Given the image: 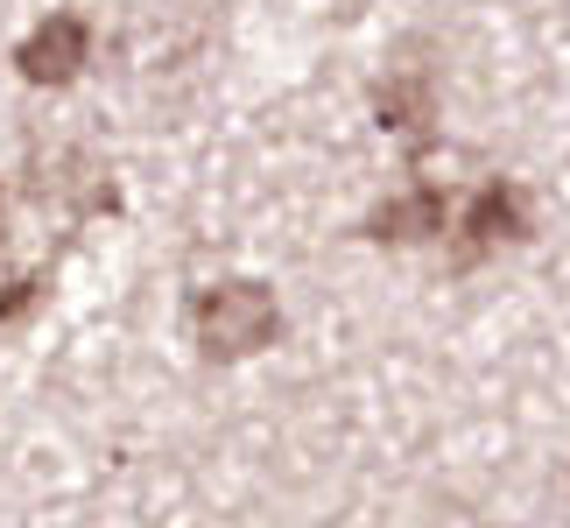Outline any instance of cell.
I'll return each mask as SVG.
<instances>
[{"label": "cell", "instance_id": "obj_1", "mask_svg": "<svg viewBox=\"0 0 570 528\" xmlns=\"http://www.w3.org/2000/svg\"><path fill=\"white\" fill-rule=\"evenodd\" d=\"M190 339L205 360H254L282 339V303L261 282H212L190 296Z\"/></svg>", "mask_w": 570, "mask_h": 528}, {"label": "cell", "instance_id": "obj_2", "mask_svg": "<svg viewBox=\"0 0 570 528\" xmlns=\"http://www.w3.org/2000/svg\"><path fill=\"white\" fill-rule=\"evenodd\" d=\"M374 120L409 148V156H430V141H436V85H430L423 63L387 71V85L374 92Z\"/></svg>", "mask_w": 570, "mask_h": 528}, {"label": "cell", "instance_id": "obj_3", "mask_svg": "<svg viewBox=\"0 0 570 528\" xmlns=\"http://www.w3.org/2000/svg\"><path fill=\"white\" fill-rule=\"evenodd\" d=\"M458 239H465V261L529 239V205H521V190L508 184V176H493V184H479L465 197V212H458Z\"/></svg>", "mask_w": 570, "mask_h": 528}, {"label": "cell", "instance_id": "obj_4", "mask_svg": "<svg viewBox=\"0 0 570 528\" xmlns=\"http://www.w3.org/2000/svg\"><path fill=\"white\" fill-rule=\"evenodd\" d=\"M85 57H92V29H85V14H50L14 50V71L29 85H71L85 71Z\"/></svg>", "mask_w": 570, "mask_h": 528}, {"label": "cell", "instance_id": "obj_5", "mask_svg": "<svg viewBox=\"0 0 570 528\" xmlns=\"http://www.w3.org/2000/svg\"><path fill=\"white\" fill-rule=\"evenodd\" d=\"M451 226V197L436 184H415L402 197H387V205L366 212V239H381V247H415V239H444Z\"/></svg>", "mask_w": 570, "mask_h": 528}, {"label": "cell", "instance_id": "obj_6", "mask_svg": "<svg viewBox=\"0 0 570 528\" xmlns=\"http://www.w3.org/2000/svg\"><path fill=\"white\" fill-rule=\"evenodd\" d=\"M0 205H8V197H0Z\"/></svg>", "mask_w": 570, "mask_h": 528}]
</instances>
